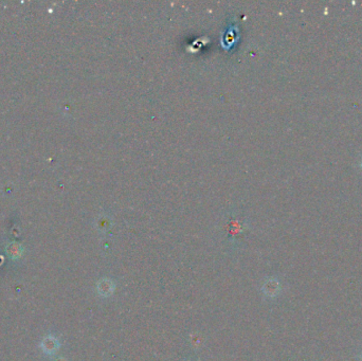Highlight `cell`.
Segmentation results:
<instances>
[{
    "label": "cell",
    "mask_w": 362,
    "mask_h": 361,
    "mask_svg": "<svg viewBox=\"0 0 362 361\" xmlns=\"http://www.w3.org/2000/svg\"><path fill=\"white\" fill-rule=\"evenodd\" d=\"M279 288H281V286H279V283L276 278H269L263 285L264 294L268 297L277 296L278 294Z\"/></svg>",
    "instance_id": "3957f363"
},
{
    "label": "cell",
    "mask_w": 362,
    "mask_h": 361,
    "mask_svg": "<svg viewBox=\"0 0 362 361\" xmlns=\"http://www.w3.org/2000/svg\"><path fill=\"white\" fill-rule=\"evenodd\" d=\"M6 252L9 253V255L12 258H18L22 253V247L19 244L11 243L8 247H6Z\"/></svg>",
    "instance_id": "277c9868"
},
{
    "label": "cell",
    "mask_w": 362,
    "mask_h": 361,
    "mask_svg": "<svg viewBox=\"0 0 362 361\" xmlns=\"http://www.w3.org/2000/svg\"><path fill=\"white\" fill-rule=\"evenodd\" d=\"M60 347V342L53 336H47L42 341V348L46 354L52 355L54 354Z\"/></svg>",
    "instance_id": "7a4b0ae2"
},
{
    "label": "cell",
    "mask_w": 362,
    "mask_h": 361,
    "mask_svg": "<svg viewBox=\"0 0 362 361\" xmlns=\"http://www.w3.org/2000/svg\"><path fill=\"white\" fill-rule=\"evenodd\" d=\"M97 290H98V294L100 296L104 297H109V296L112 295L113 290H114V284L111 280H109V278L103 277L98 282Z\"/></svg>",
    "instance_id": "6da1fadb"
},
{
    "label": "cell",
    "mask_w": 362,
    "mask_h": 361,
    "mask_svg": "<svg viewBox=\"0 0 362 361\" xmlns=\"http://www.w3.org/2000/svg\"><path fill=\"white\" fill-rule=\"evenodd\" d=\"M54 361H67L65 358H57V359H55Z\"/></svg>",
    "instance_id": "5b68a950"
}]
</instances>
